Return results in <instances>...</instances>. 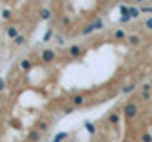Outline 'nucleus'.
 <instances>
[{
    "label": "nucleus",
    "mask_w": 152,
    "mask_h": 142,
    "mask_svg": "<svg viewBox=\"0 0 152 142\" xmlns=\"http://www.w3.org/2000/svg\"><path fill=\"white\" fill-rule=\"evenodd\" d=\"M137 112H139V106H137V104H133V102L126 104V108H124V114H126L127 120H133V117L137 116Z\"/></svg>",
    "instance_id": "f257e3e1"
},
{
    "label": "nucleus",
    "mask_w": 152,
    "mask_h": 142,
    "mask_svg": "<svg viewBox=\"0 0 152 142\" xmlns=\"http://www.w3.org/2000/svg\"><path fill=\"white\" fill-rule=\"evenodd\" d=\"M55 59V53L51 49H46V51H42V61H46V63H51V61Z\"/></svg>",
    "instance_id": "f03ea898"
},
{
    "label": "nucleus",
    "mask_w": 152,
    "mask_h": 142,
    "mask_svg": "<svg viewBox=\"0 0 152 142\" xmlns=\"http://www.w3.org/2000/svg\"><path fill=\"white\" fill-rule=\"evenodd\" d=\"M70 55H72V57H80V55H82V47H80V46H72V47H70Z\"/></svg>",
    "instance_id": "7ed1b4c3"
},
{
    "label": "nucleus",
    "mask_w": 152,
    "mask_h": 142,
    "mask_svg": "<svg viewBox=\"0 0 152 142\" xmlns=\"http://www.w3.org/2000/svg\"><path fill=\"white\" fill-rule=\"evenodd\" d=\"M8 36L10 38H17L19 36V30H17L15 27H8Z\"/></svg>",
    "instance_id": "20e7f679"
},
{
    "label": "nucleus",
    "mask_w": 152,
    "mask_h": 142,
    "mask_svg": "<svg viewBox=\"0 0 152 142\" xmlns=\"http://www.w3.org/2000/svg\"><path fill=\"white\" fill-rule=\"evenodd\" d=\"M28 138H31L32 142H38V140H40V131H31Z\"/></svg>",
    "instance_id": "39448f33"
},
{
    "label": "nucleus",
    "mask_w": 152,
    "mask_h": 142,
    "mask_svg": "<svg viewBox=\"0 0 152 142\" xmlns=\"http://www.w3.org/2000/svg\"><path fill=\"white\" fill-rule=\"evenodd\" d=\"M129 44H131V46H139V44H141V38H139V36H135V34L129 36Z\"/></svg>",
    "instance_id": "423d86ee"
},
{
    "label": "nucleus",
    "mask_w": 152,
    "mask_h": 142,
    "mask_svg": "<svg viewBox=\"0 0 152 142\" xmlns=\"http://www.w3.org/2000/svg\"><path fill=\"white\" fill-rule=\"evenodd\" d=\"M139 13H141L139 8H129V15L131 17H139Z\"/></svg>",
    "instance_id": "0eeeda50"
},
{
    "label": "nucleus",
    "mask_w": 152,
    "mask_h": 142,
    "mask_svg": "<svg viewBox=\"0 0 152 142\" xmlns=\"http://www.w3.org/2000/svg\"><path fill=\"white\" fill-rule=\"evenodd\" d=\"M40 17L42 19H50L51 17V12H50V9H42V12H40Z\"/></svg>",
    "instance_id": "6e6552de"
},
{
    "label": "nucleus",
    "mask_w": 152,
    "mask_h": 142,
    "mask_svg": "<svg viewBox=\"0 0 152 142\" xmlns=\"http://www.w3.org/2000/svg\"><path fill=\"white\" fill-rule=\"evenodd\" d=\"M66 138V133H57V135H55V140L57 142H63Z\"/></svg>",
    "instance_id": "1a4fd4ad"
},
{
    "label": "nucleus",
    "mask_w": 152,
    "mask_h": 142,
    "mask_svg": "<svg viewBox=\"0 0 152 142\" xmlns=\"http://www.w3.org/2000/svg\"><path fill=\"white\" fill-rule=\"evenodd\" d=\"M21 68H23V70H28V68H31V63H28L27 59H23V61H21Z\"/></svg>",
    "instance_id": "9d476101"
},
{
    "label": "nucleus",
    "mask_w": 152,
    "mask_h": 142,
    "mask_svg": "<svg viewBox=\"0 0 152 142\" xmlns=\"http://www.w3.org/2000/svg\"><path fill=\"white\" fill-rule=\"evenodd\" d=\"M142 142H152V133H145L142 135Z\"/></svg>",
    "instance_id": "9b49d317"
},
{
    "label": "nucleus",
    "mask_w": 152,
    "mask_h": 142,
    "mask_svg": "<svg viewBox=\"0 0 152 142\" xmlns=\"http://www.w3.org/2000/svg\"><path fill=\"white\" fill-rule=\"evenodd\" d=\"M80 104H84V99L82 97H74V106H80Z\"/></svg>",
    "instance_id": "f8f14e48"
},
{
    "label": "nucleus",
    "mask_w": 152,
    "mask_h": 142,
    "mask_svg": "<svg viewBox=\"0 0 152 142\" xmlns=\"http://www.w3.org/2000/svg\"><path fill=\"white\" fill-rule=\"evenodd\" d=\"M86 129H88L89 133H91V135L95 133V127H93V123H86Z\"/></svg>",
    "instance_id": "ddd939ff"
},
{
    "label": "nucleus",
    "mask_w": 152,
    "mask_h": 142,
    "mask_svg": "<svg viewBox=\"0 0 152 142\" xmlns=\"http://www.w3.org/2000/svg\"><path fill=\"white\" fill-rule=\"evenodd\" d=\"M2 17L4 19H10V17H12V12H10V9H4V12H2Z\"/></svg>",
    "instance_id": "4468645a"
},
{
    "label": "nucleus",
    "mask_w": 152,
    "mask_h": 142,
    "mask_svg": "<svg viewBox=\"0 0 152 142\" xmlns=\"http://www.w3.org/2000/svg\"><path fill=\"white\" fill-rule=\"evenodd\" d=\"M51 36H53V30H48L46 34H44V42H48V40H50Z\"/></svg>",
    "instance_id": "2eb2a0df"
},
{
    "label": "nucleus",
    "mask_w": 152,
    "mask_h": 142,
    "mask_svg": "<svg viewBox=\"0 0 152 142\" xmlns=\"http://www.w3.org/2000/svg\"><path fill=\"white\" fill-rule=\"evenodd\" d=\"M116 38H126V30H116Z\"/></svg>",
    "instance_id": "dca6fc26"
},
{
    "label": "nucleus",
    "mask_w": 152,
    "mask_h": 142,
    "mask_svg": "<svg viewBox=\"0 0 152 142\" xmlns=\"http://www.w3.org/2000/svg\"><path fill=\"white\" fill-rule=\"evenodd\" d=\"M15 40V46H21L23 44V36H17V38H13Z\"/></svg>",
    "instance_id": "f3484780"
},
{
    "label": "nucleus",
    "mask_w": 152,
    "mask_h": 142,
    "mask_svg": "<svg viewBox=\"0 0 152 142\" xmlns=\"http://www.w3.org/2000/svg\"><path fill=\"white\" fill-rule=\"evenodd\" d=\"M108 121H110V123H116L118 121V116H116V114H112V116L108 117Z\"/></svg>",
    "instance_id": "a211bd4d"
},
{
    "label": "nucleus",
    "mask_w": 152,
    "mask_h": 142,
    "mask_svg": "<svg viewBox=\"0 0 152 142\" xmlns=\"http://www.w3.org/2000/svg\"><path fill=\"white\" fill-rule=\"evenodd\" d=\"M145 27H146V28H150V30H152V17H150V19H146Z\"/></svg>",
    "instance_id": "6ab92c4d"
},
{
    "label": "nucleus",
    "mask_w": 152,
    "mask_h": 142,
    "mask_svg": "<svg viewBox=\"0 0 152 142\" xmlns=\"http://www.w3.org/2000/svg\"><path fill=\"white\" fill-rule=\"evenodd\" d=\"M57 44H59V46H63V44H65V38H61V36H57Z\"/></svg>",
    "instance_id": "aec40b11"
},
{
    "label": "nucleus",
    "mask_w": 152,
    "mask_h": 142,
    "mask_svg": "<svg viewBox=\"0 0 152 142\" xmlns=\"http://www.w3.org/2000/svg\"><path fill=\"white\" fill-rule=\"evenodd\" d=\"M133 87H135V85H127V87L124 89V93H131V89H133Z\"/></svg>",
    "instance_id": "412c9836"
},
{
    "label": "nucleus",
    "mask_w": 152,
    "mask_h": 142,
    "mask_svg": "<svg viewBox=\"0 0 152 142\" xmlns=\"http://www.w3.org/2000/svg\"><path fill=\"white\" fill-rule=\"evenodd\" d=\"M142 12H148V13H152V6H145V8H142Z\"/></svg>",
    "instance_id": "4be33fe9"
},
{
    "label": "nucleus",
    "mask_w": 152,
    "mask_h": 142,
    "mask_svg": "<svg viewBox=\"0 0 152 142\" xmlns=\"http://www.w3.org/2000/svg\"><path fill=\"white\" fill-rule=\"evenodd\" d=\"M48 129V123H40V131H46Z\"/></svg>",
    "instance_id": "5701e85b"
},
{
    "label": "nucleus",
    "mask_w": 152,
    "mask_h": 142,
    "mask_svg": "<svg viewBox=\"0 0 152 142\" xmlns=\"http://www.w3.org/2000/svg\"><path fill=\"white\" fill-rule=\"evenodd\" d=\"M4 85H6V83H4V80L0 78V91H2V89H4Z\"/></svg>",
    "instance_id": "b1692460"
},
{
    "label": "nucleus",
    "mask_w": 152,
    "mask_h": 142,
    "mask_svg": "<svg viewBox=\"0 0 152 142\" xmlns=\"http://www.w3.org/2000/svg\"><path fill=\"white\" fill-rule=\"evenodd\" d=\"M135 2H145V0H135Z\"/></svg>",
    "instance_id": "393cba45"
},
{
    "label": "nucleus",
    "mask_w": 152,
    "mask_h": 142,
    "mask_svg": "<svg viewBox=\"0 0 152 142\" xmlns=\"http://www.w3.org/2000/svg\"><path fill=\"white\" fill-rule=\"evenodd\" d=\"M0 116H2V108H0Z\"/></svg>",
    "instance_id": "a878e982"
},
{
    "label": "nucleus",
    "mask_w": 152,
    "mask_h": 142,
    "mask_svg": "<svg viewBox=\"0 0 152 142\" xmlns=\"http://www.w3.org/2000/svg\"><path fill=\"white\" fill-rule=\"evenodd\" d=\"M126 142H129V140H126Z\"/></svg>",
    "instance_id": "bb28decb"
},
{
    "label": "nucleus",
    "mask_w": 152,
    "mask_h": 142,
    "mask_svg": "<svg viewBox=\"0 0 152 142\" xmlns=\"http://www.w3.org/2000/svg\"><path fill=\"white\" fill-rule=\"evenodd\" d=\"M150 133H152V129H150Z\"/></svg>",
    "instance_id": "cd10ccee"
},
{
    "label": "nucleus",
    "mask_w": 152,
    "mask_h": 142,
    "mask_svg": "<svg viewBox=\"0 0 152 142\" xmlns=\"http://www.w3.org/2000/svg\"><path fill=\"white\" fill-rule=\"evenodd\" d=\"M53 142H57V140H53Z\"/></svg>",
    "instance_id": "c85d7f7f"
}]
</instances>
